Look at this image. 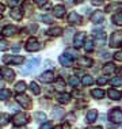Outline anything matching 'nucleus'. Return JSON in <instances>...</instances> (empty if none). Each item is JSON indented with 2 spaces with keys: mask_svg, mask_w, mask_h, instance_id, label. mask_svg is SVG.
<instances>
[{
  "mask_svg": "<svg viewBox=\"0 0 122 129\" xmlns=\"http://www.w3.org/2000/svg\"><path fill=\"white\" fill-rule=\"evenodd\" d=\"M109 118L114 124H122V110L118 107H113L109 111Z\"/></svg>",
  "mask_w": 122,
  "mask_h": 129,
  "instance_id": "obj_1",
  "label": "nucleus"
},
{
  "mask_svg": "<svg viewBox=\"0 0 122 129\" xmlns=\"http://www.w3.org/2000/svg\"><path fill=\"white\" fill-rule=\"evenodd\" d=\"M12 122H14L15 126H22V125L29 122V116H27L26 113H18V114H15V116H14Z\"/></svg>",
  "mask_w": 122,
  "mask_h": 129,
  "instance_id": "obj_2",
  "label": "nucleus"
},
{
  "mask_svg": "<svg viewBox=\"0 0 122 129\" xmlns=\"http://www.w3.org/2000/svg\"><path fill=\"white\" fill-rule=\"evenodd\" d=\"M119 45H122V31H114L110 37V46L118 48Z\"/></svg>",
  "mask_w": 122,
  "mask_h": 129,
  "instance_id": "obj_3",
  "label": "nucleus"
},
{
  "mask_svg": "<svg viewBox=\"0 0 122 129\" xmlns=\"http://www.w3.org/2000/svg\"><path fill=\"white\" fill-rule=\"evenodd\" d=\"M16 102H18L22 107H24V109H30L31 107V98L27 95H24V94H18L16 95Z\"/></svg>",
  "mask_w": 122,
  "mask_h": 129,
  "instance_id": "obj_4",
  "label": "nucleus"
},
{
  "mask_svg": "<svg viewBox=\"0 0 122 129\" xmlns=\"http://www.w3.org/2000/svg\"><path fill=\"white\" fill-rule=\"evenodd\" d=\"M23 61H24L23 56H4V57H3V62H4V64H16V65H20Z\"/></svg>",
  "mask_w": 122,
  "mask_h": 129,
  "instance_id": "obj_5",
  "label": "nucleus"
},
{
  "mask_svg": "<svg viewBox=\"0 0 122 129\" xmlns=\"http://www.w3.org/2000/svg\"><path fill=\"white\" fill-rule=\"evenodd\" d=\"M24 48H26V50H29V52H35V50H38V49L41 48V45H39V42H38L37 38L31 37V38H29V40H27V42H26V45H24Z\"/></svg>",
  "mask_w": 122,
  "mask_h": 129,
  "instance_id": "obj_6",
  "label": "nucleus"
},
{
  "mask_svg": "<svg viewBox=\"0 0 122 129\" xmlns=\"http://www.w3.org/2000/svg\"><path fill=\"white\" fill-rule=\"evenodd\" d=\"M38 64H39V57H34V58H31V60H29L26 64V67L23 68V74H30L33 69H35L38 67Z\"/></svg>",
  "mask_w": 122,
  "mask_h": 129,
  "instance_id": "obj_7",
  "label": "nucleus"
},
{
  "mask_svg": "<svg viewBox=\"0 0 122 129\" xmlns=\"http://www.w3.org/2000/svg\"><path fill=\"white\" fill-rule=\"evenodd\" d=\"M84 40H86V33L80 31V33L75 34V37H73V45H75L76 49H77V48H80V46H83Z\"/></svg>",
  "mask_w": 122,
  "mask_h": 129,
  "instance_id": "obj_8",
  "label": "nucleus"
},
{
  "mask_svg": "<svg viewBox=\"0 0 122 129\" xmlns=\"http://www.w3.org/2000/svg\"><path fill=\"white\" fill-rule=\"evenodd\" d=\"M39 80H41V82H44V83H52L54 80L53 71H46V72H44V74H41Z\"/></svg>",
  "mask_w": 122,
  "mask_h": 129,
  "instance_id": "obj_9",
  "label": "nucleus"
},
{
  "mask_svg": "<svg viewBox=\"0 0 122 129\" xmlns=\"http://www.w3.org/2000/svg\"><path fill=\"white\" fill-rule=\"evenodd\" d=\"M106 12H115V11H122V3H118V2H114V3H110L109 6H106L104 8Z\"/></svg>",
  "mask_w": 122,
  "mask_h": 129,
  "instance_id": "obj_10",
  "label": "nucleus"
},
{
  "mask_svg": "<svg viewBox=\"0 0 122 129\" xmlns=\"http://www.w3.org/2000/svg\"><path fill=\"white\" fill-rule=\"evenodd\" d=\"M2 75L7 82H12V80L15 79V72H14L12 69H10V68H3L2 69Z\"/></svg>",
  "mask_w": 122,
  "mask_h": 129,
  "instance_id": "obj_11",
  "label": "nucleus"
},
{
  "mask_svg": "<svg viewBox=\"0 0 122 129\" xmlns=\"http://www.w3.org/2000/svg\"><path fill=\"white\" fill-rule=\"evenodd\" d=\"M68 22L69 23H73V25H76V23H82V16H80L77 12L72 11L68 15Z\"/></svg>",
  "mask_w": 122,
  "mask_h": 129,
  "instance_id": "obj_12",
  "label": "nucleus"
},
{
  "mask_svg": "<svg viewBox=\"0 0 122 129\" xmlns=\"http://www.w3.org/2000/svg\"><path fill=\"white\" fill-rule=\"evenodd\" d=\"M102 72H103L104 75H111V74H114V72H115V65H114L113 62H107V64L103 65Z\"/></svg>",
  "mask_w": 122,
  "mask_h": 129,
  "instance_id": "obj_13",
  "label": "nucleus"
},
{
  "mask_svg": "<svg viewBox=\"0 0 122 129\" xmlns=\"http://www.w3.org/2000/svg\"><path fill=\"white\" fill-rule=\"evenodd\" d=\"M16 31H18V29H16L14 25H7V26L3 27V31H2V33L4 34V36H14Z\"/></svg>",
  "mask_w": 122,
  "mask_h": 129,
  "instance_id": "obj_14",
  "label": "nucleus"
},
{
  "mask_svg": "<svg viewBox=\"0 0 122 129\" xmlns=\"http://www.w3.org/2000/svg\"><path fill=\"white\" fill-rule=\"evenodd\" d=\"M103 19H104V15L100 11H95L91 15V22L92 23H102Z\"/></svg>",
  "mask_w": 122,
  "mask_h": 129,
  "instance_id": "obj_15",
  "label": "nucleus"
},
{
  "mask_svg": "<svg viewBox=\"0 0 122 129\" xmlns=\"http://www.w3.org/2000/svg\"><path fill=\"white\" fill-rule=\"evenodd\" d=\"M77 64L80 65V67H84V68H87V67H91L92 65V58H90V57H80L79 60H77Z\"/></svg>",
  "mask_w": 122,
  "mask_h": 129,
  "instance_id": "obj_16",
  "label": "nucleus"
},
{
  "mask_svg": "<svg viewBox=\"0 0 122 129\" xmlns=\"http://www.w3.org/2000/svg\"><path fill=\"white\" fill-rule=\"evenodd\" d=\"M11 18H14L15 20H20L23 18V11L18 7H14L12 11H11Z\"/></svg>",
  "mask_w": 122,
  "mask_h": 129,
  "instance_id": "obj_17",
  "label": "nucleus"
},
{
  "mask_svg": "<svg viewBox=\"0 0 122 129\" xmlns=\"http://www.w3.org/2000/svg\"><path fill=\"white\" fill-rule=\"evenodd\" d=\"M58 61H60V64L64 65V67H71L72 65V58L68 57L67 54H61L60 57H58Z\"/></svg>",
  "mask_w": 122,
  "mask_h": 129,
  "instance_id": "obj_18",
  "label": "nucleus"
},
{
  "mask_svg": "<svg viewBox=\"0 0 122 129\" xmlns=\"http://www.w3.org/2000/svg\"><path fill=\"white\" fill-rule=\"evenodd\" d=\"M53 14L57 18H62V16L65 15V7L64 6H56L53 8Z\"/></svg>",
  "mask_w": 122,
  "mask_h": 129,
  "instance_id": "obj_19",
  "label": "nucleus"
},
{
  "mask_svg": "<svg viewBox=\"0 0 122 129\" xmlns=\"http://www.w3.org/2000/svg\"><path fill=\"white\" fill-rule=\"evenodd\" d=\"M69 99H71V95H69L68 92H61L60 95L57 96V101L62 105H67L69 102Z\"/></svg>",
  "mask_w": 122,
  "mask_h": 129,
  "instance_id": "obj_20",
  "label": "nucleus"
},
{
  "mask_svg": "<svg viewBox=\"0 0 122 129\" xmlns=\"http://www.w3.org/2000/svg\"><path fill=\"white\" fill-rule=\"evenodd\" d=\"M48 34L52 37H60L62 36V29L61 27H52V29L48 30Z\"/></svg>",
  "mask_w": 122,
  "mask_h": 129,
  "instance_id": "obj_21",
  "label": "nucleus"
},
{
  "mask_svg": "<svg viewBox=\"0 0 122 129\" xmlns=\"http://www.w3.org/2000/svg\"><path fill=\"white\" fill-rule=\"evenodd\" d=\"M98 118V111L95 109H91L87 113V122H94V121H96Z\"/></svg>",
  "mask_w": 122,
  "mask_h": 129,
  "instance_id": "obj_22",
  "label": "nucleus"
},
{
  "mask_svg": "<svg viewBox=\"0 0 122 129\" xmlns=\"http://www.w3.org/2000/svg\"><path fill=\"white\" fill-rule=\"evenodd\" d=\"M107 94H109V96H110L111 99H114V101L121 99V96H122V95H121V92H119V91H117L115 88H110Z\"/></svg>",
  "mask_w": 122,
  "mask_h": 129,
  "instance_id": "obj_23",
  "label": "nucleus"
},
{
  "mask_svg": "<svg viewBox=\"0 0 122 129\" xmlns=\"http://www.w3.org/2000/svg\"><path fill=\"white\" fill-rule=\"evenodd\" d=\"M83 46H84V49H86L87 52H91V50H94V46H95V44H94V40H92V38H88L87 41H84Z\"/></svg>",
  "mask_w": 122,
  "mask_h": 129,
  "instance_id": "obj_24",
  "label": "nucleus"
},
{
  "mask_svg": "<svg viewBox=\"0 0 122 129\" xmlns=\"http://www.w3.org/2000/svg\"><path fill=\"white\" fill-rule=\"evenodd\" d=\"M95 40H96V42L99 44V45H103L104 42H106V33H103V31H100V33H96Z\"/></svg>",
  "mask_w": 122,
  "mask_h": 129,
  "instance_id": "obj_25",
  "label": "nucleus"
},
{
  "mask_svg": "<svg viewBox=\"0 0 122 129\" xmlns=\"http://www.w3.org/2000/svg\"><path fill=\"white\" fill-rule=\"evenodd\" d=\"M91 95L94 96V98H96V99H102L104 96V91H103V90H100V88H95V90H92V91H91Z\"/></svg>",
  "mask_w": 122,
  "mask_h": 129,
  "instance_id": "obj_26",
  "label": "nucleus"
},
{
  "mask_svg": "<svg viewBox=\"0 0 122 129\" xmlns=\"http://www.w3.org/2000/svg\"><path fill=\"white\" fill-rule=\"evenodd\" d=\"M11 96V91L7 88H2L0 90V101H7Z\"/></svg>",
  "mask_w": 122,
  "mask_h": 129,
  "instance_id": "obj_27",
  "label": "nucleus"
},
{
  "mask_svg": "<svg viewBox=\"0 0 122 129\" xmlns=\"http://www.w3.org/2000/svg\"><path fill=\"white\" fill-rule=\"evenodd\" d=\"M26 88H27V86H26V83H24V82H18L15 84V91L19 92V94L24 92V90H26Z\"/></svg>",
  "mask_w": 122,
  "mask_h": 129,
  "instance_id": "obj_28",
  "label": "nucleus"
},
{
  "mask_svg": "<svg viewBox=\"0 0 122 129\" xmlns=\"http://www.w3.org/2000/svg\"><path fill=\"white\" fill-rule=\"evenodd\" d=\"M113 23L114 25H117V26H122V12H118L115 14V15L113 16Z\"/></svg>",
  "mask_w": 122,
  "mask_h": 129,
  "instance_id": "obj_29",
  "label": "nucleus"
},
{
  "mask_svg": "<svg viewBox=\"0 0 122 129\" xmlns=\"http://www.w3.org/2000/svg\"><path fill=\"white\" fill-rule=\"evenodd\" d=\"M94 82H95V80H94V78H92V76H90V75H84V76H83V80H82V83L84 86H91Z\"/></svg>",
  "mask_w": 122,
  "mask_h": 129,
  "instance_id": "obj_30",
  "label": "nucleus"
},
{
  "mask_svg": "<svg viewBox=\"0 0 122 129\" xmlns=\"http://www.w3.org/2000/svg\"><path fill=\"white\" fill-rule=\"evenodd\" d=\"M64 88H65V82L62 79H57V82H56V90L64 91Z\"/></svg>",
  "mask_w": 122,
  "mask_h": 129,
  "instance_id": "obj_31",
  "label": "nucleus"
},
{
  "mask_svg": "<svg viewBox=\"0 0 122 129\" xmlns=\"http://www.w3.org/2000/svg\"><path fill=\"white\" fill-rule=\"evenodd\" d=\"M65 54H67L68 57H71L72 60H73V58H76V57L79 56V53H77V50H76V49H67Z\"/></svg>",
  "mask_w": 122,
  "mask_h": 129,
  "instance_id": "obj_32",
  "label": "nucleus"
},
{
  "mask_svg": "<svg viewBox=\"0 0 122 129\" xmlns=\"http://www.w3.org/2000/svg\"><path fill=\"white\" fill-rule=\"evenodd\" d=\"M68 83H69L71 86H73V87H79V84H80L79 78H76V76H71V78H69V80H68Z\"/></svg>",
  "mask_w": 122,
  "mask_h": 129,
  "instance_id": "obj_33",
  "label": "nucleus"
},
{
  "mask_svg": "<svg viewBox=\"0 0 122 129\" xmlns=\"http://www.w3.org/2000/svg\"><path fill=\"white\" fill-rule=\"evenodd\" d=\"M30 88H31V91H33L34 94H35V95H38V94L41 92V88H39V86H38L35 82H33V83L30 84Z\"/></svg>",
  "mask_w": 122,
  "mask_h": 129,
  "instance_id": "obj_34",
  "label": "nucleus"
},
{
  "mask_svg": "<svg viewBox=\"0 0 122 129\" xmlns=\"http://www.w3.org/2000/svg\"><path fill=\"white\" fill-rule=\"evenodd\" d=\"M34 117H35L37 121H45V120H46V114L41 113V111H37V113L34 114Z\"/></svg>",
  "mask_w": 122,
  "mask_h": 129,
  "instance_id": "obj_35",
  "label": "nucleus"
},
{
  "mask_svg": "<svg viewBox=\"0 0 122 129\" xmlns=\"http://www.w3.org/2000/svg\"><path fill=\"white\" fill-rule=\"evenodd\" d=\"M110 83H111V86H114V87L122 86V78H113Z\"/></svg>",
  "mask_w": 122,
  "mask_h": 129,
  "instance_id": "obj_36",
  "label": "nucleus"
},
{
  "mask_svg": "<svg viewBox=\"0 0 122 129\" xmlns=\"http://www.w3.org/2000/svg\"><path fill=\"white\" fill-rule=\"evenodd\" d=\"M41 20H42L44 23H49V25H50V23H53V18H52V16H49V15H42V16H41Z\"/></svg>",
  "mask_w": 122,
  "mask_h": 129,
  "instance_id": "obj_37",
  "label": "nucleus"
},
{
  "mask_svg": "<svg viewBox=\"0 0 122 129\" xmlns=\"http://www.w3.org/2000/svg\"><path fill=\"white\" fill-rule=\"evenodd\" d=\"M8 48V42L6 40H0V50H7Z\"/></svg>",
  "mask_w": 122,
  "mask_h": 129,
  "instance_id": "obj_38",
  "label": "nucleus"
},
{
  "mask_svg": "<svg viewBox=\"0 0 122 129\" xmlns=\"http://www.w3.org/2000/svg\"><path fill=\"white\" fill-rule=\"evenodd\" d=\"M8 120H10V116H8V114H3L2 121H0V125H6L7 122H8Z\"/></svg>",
  "mask_w": 122,
  "mask_h": 129,
  "instance_id": "obj_39",
  "label": "nucleus"
},
{
  "mask_svg": "<svg viewBox=\"0 0 122 129\" xmlns=\"http://www.w3.org/2000/svg\"><path fill=\"white\" fill-rule=\"evenodd\" d=\"M34 3H35L38 7H44L48 3V0H34Z\"/></svg>",
  "mask_w": 122,
  "mask_h": 129,
  "instance_id": "obj_40",
  "label": "nucleus"
},
{
  "mask_svg": "<svg viewBox=\"0 0 122 129\" xmlns=\"http://www.w3.org/2000/svg\"><path fill=\"white\" fill-rule=\"evenodd\" d=\"M114 60L122 61V52H117V53H114Z\"/></svg>",
  "mask_w": 122,
  "mask_h": 129,
  "instance_id": "obj_41",
  "label": "nucleus"
},
{
  "mask_svg": "<svg viewBox=\"0 0 122 129\" xmlns=\"http://www.w3.org/2000/svg\"><path fill=\"white\" fill-rule=\"evenodd\" d=\"M52 128H53V125H52L50 122H45V124L41 125L39 129H52Z\"/></svg>",
  "mask_w": 122,
  "mask_h": 129,
  "instance_id": "obj_42",
  "label": "nucleus"
},
{
  "mask_svg": "<svg viewBox=\"0 0 122 129\" xmlns=\"http://www.w3.org/2000/svg\"><path fill=\"white\" fill-rule=\"evenodd\" d=\"M106 83H107L106 78H99V79H98V84H99V86H104Z\"/></svg>",
  "mask_w": 122,
  "mask_h": 129,
  "instance_id": "obj_43",
  "label": "nucleus"
},
{
  "mask_svg": "<svg viewBox=\"0 0 122 129\" xmlns=\"http://www.w3.org/2000/svg\"><path fill=\"white\" fill-rule=\"evenodd\" d=\"M64 2H65V4H67V6L71 7V6H73L76 3V0H64Z\"/></svg>",
  "mask_w": 122,
  "mask_h": 129,
  "instance_id": "obj_44",
  "label": "nucleus"
},
{
  "mask_svg": "<svg viewBox=\"0 0 122 129\" xmlns=\"http://www.w3.org/2000/svg\"><path fill=\"white\" fill-rule=\"evenodd\" d=\"M18 3H19V0H10V6H11V7L18 6Z\"/></svg>",
  "mask_w": 122,
  "mask_h": 129,
  "instance_id": "obj_45",
  "label": "nucleus"
},
{
  "mask_svg": "<svg viewBox=\"0 0 122 129\" xmlns=\"http://www.w3.org/2000/svg\"><path fill=\"white\" fill-rule=\"evenodd\" d=\"M102 3H103V0H92V4H95V6H99Z\"/></svg>",
  "mask_w": 122,
  "mask_h": 129,
  "instance_id": "obj_46",
  "label": "nucleus"
},
{
  "mask_svg": "<svg viewBox=\"0 0 122 129\" xmlns=\"http://www.w3.org/2000/svg\"><path fill=\"white\" fill-rule=\"evenodd\" d=\"M4 10H6V7L3 6V4H0V14H3V12H4Z\"/></svg>",
  "mask_w": 122,
  "mask_h": 129,
  "instance_id": "obj_47",
  "label": "nucleus"
},
{
  "mask_svg": "<svg viewBox=\"0 0 122 129\" xmlns=\"http://www.w3.org/2000/svg\"><path fill=\"white\" fill-rule=\"evenodd\" d=\"M4 87V83H3V80H0V88H3Z\"/></svg>",
  "mask_w": 122,
  "mask_h": 129,
  "instance_id": "obj_48",
  "label": "nucleus"
},
{
  "mask_svg": "<svg viewBox=\"0 0 122 129\" xmlns=\"http://www.w3.org/2000/svg\"><path fill=\"white\" fill-rule=\"evenodd\" d=\"M88 129H102L100 126H91V128H88Z\"/></svg>",
  "mask_w": 122,
  "mask_h": 129,
  "instance_id": "obj_49",
  "label": "nucleus"
},
{
  "mask_svg": "<svg viewBox=\"0 0 122 129\" xmlns=\"http://www.w3.org/2000/svg\"><path fill=\"white\" fill-rule=\"evenodd\" d=\"M52 129H62L61 126H56V128H52Z\"/></svg>",
  "mask_w": 122,
  "mask_h": 129,
  "instance_id": "obj_50",
  "label": "nucleus"
},
{
  "mask_svg": "<svg viewBox=\"0 0 122 129\" xmlns=\"http://www.w3.org/2000/svg\"><path fill=\"white\" fill-rule=\"evenodd\" d=\"M82 2H84V0H76V3H82Z\"/></svg>",
  "mask_w": 122,
  "mask_h": 129,
  "instance_id": "obj_51",
  "label": "nucleus"
},
{
  "mask_svg": "<svg viewBox=\"0 0 122 129\" xmlns=\"http://www.w3.org/2000/svg\"><path fill=\"white\" fill-rule=\"evenodd\" d=\"M119 75H122V69H121V71H119Z\"/></svg>",
  "mask_w": 122,
  "mask_h": 129,
  "instance_id": "obj_52",
  "label": "nucleus"
},
{
  "mask_svg": "<svg viewBox=\"0 0 122 129\" xmlns=\"http://www.w3.org/2000/svg\"><path fill=\"white\" fill-rule=\"evenodd\" d=\"M121 95H122V94H121Z\"/></svg>",
  "mask_w": 122,
  "mask_h": 129,
  "instance_id": "obj_53",
  "label": "nucleus"
}]
</instances>
